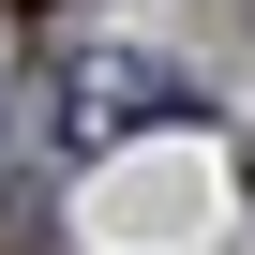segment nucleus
<instances>
[{
  "mask_svg": "<svg viewBox=\"0 0 255 255\" xmlns=\"http://www.w3.org/2000/svg\"><path fill=\"white\" fill-rule=\"evenodd\" d=\"M60 120H75V135H105V120H180V75H150V60H90V75L60 90Z\"/></svg>",
  "mask_w": 255,
  "mask_h": 255,
  "instance_id": "obj_1",
  "label": "nucleus"
},
{
  "mask_svg": "<svg viewBox=\"0 0 255 255\" xmlns=\"http://www.w3.org/2000/svg\"><path fill=\"white\" fill-rule=\"evenodd\" d=\"M0 15H60V0H0Z\"/></svg>",
  "mask_w": 255,
  "mask_h": 255,
  "instance_id": "obj_2",
  "label": "nucleus"
}]
</instances>
